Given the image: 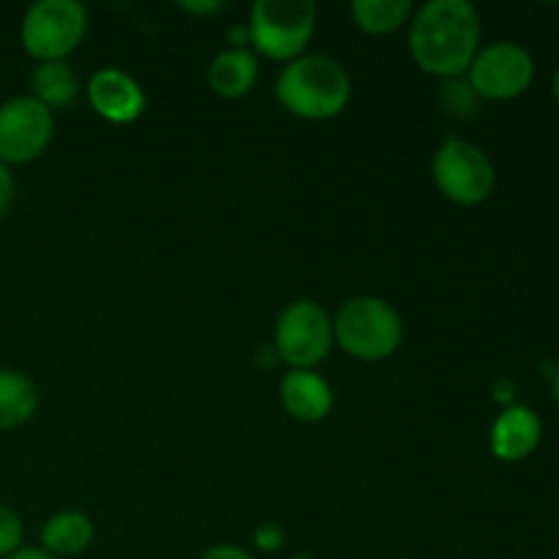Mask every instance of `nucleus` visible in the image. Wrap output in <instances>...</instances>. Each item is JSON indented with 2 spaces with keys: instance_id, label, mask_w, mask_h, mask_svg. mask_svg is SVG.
Wrapping results in <instances>:
<instances>
[{
  "instance_id": "13",
  "label": "nucleus",
  "mask_w": 559,
  "mask_h": 559,
  "mask_svg": "<svg viewBox=\"0 0 559 559\" xmlns=\"http://www.w3.org/2000/svg\"><path fill=\"white\" fill-rule=\"evenodd\" d=\"M260 76V63L251 49H224L207 66V85L222 98H243Z\"/></svg>"
},
{
  "instance_id": "12",
  "label": "nucleus",
  "mask_w": 559,
  "mask_h": 559,
  "mask_svg": "<svg viewBox=\"0 0 559 559\" xmlns=\"http://www.w3.org/2000/svg\"><path fill=\"white\" fill-rule=\"evenodd\" d=\"M284 409L300 424H320L333 409V388L325 377L311 369H293L282 377L278 388Z\"/></svg>"
},
{
  "instance_id": "9",
  "label": "nucleus",
  "mask_w": 559,
  "mask_h": 559,
  "mask_svg": "<svg viewBox=\"0 0 559 559\" xmlns=\"http://www.w3.org/2000/svg\"><path fill=\"white\" fill-rule=\"evenodd\" d=\"M55 118L33 96H16L0 104V164H31L49 147Z\"/></svg>"
},
{
  "instance_id": "10",
  "label": "nucleus",
  "mask_w": 559,
  "mask_h": 559,
  "mask_svg": "<svg viewBox=\"0 0 559 559\" xmlns=\"http://www.w3.org/2000/svg\"><path fill=\"white\" fill-rule=\"evenodd\" d=\"M87 102L98 118L115 126H129L145 112V93L140 82L118 69H102L87 82Z\"/></svg>"
},
{
  "instance_id": "4",
  "label": "nucleus",
  "mask_w": 559,
  "mask_h": 559,
  "mask_svg": "<svg viewBox=\"0 0 559 559\" xmlns=\"http://www.w3.org/2000/svg\"><path fill=\"white\" fill-rule=\"evenodd\" d=\"M251 47L271 60L293 63L317 31L314 0H257L249 11Z\"/></svg>"
},
{
  "instance_id": "21",
  "label": "nucleus",
  "mask_w": 559,
  "mask_h": 559,
  "mask_svg": "<svg viewBox=\"0 0 559 559\" xmlns=\"http://www.w3.org/2000/svg\"><path fill=\"white\" fill-rule=\"evenodd\" d=\"M200 559H257V557L251 555V551L240 549V546L218 544V546H211V549H207Z\"/></svg>"
},
{
  "instance_id": "5",
  "label": "nucleus",
  "mask_w": 559,
  "mask_h": 559,
  "mask_svg": "<svg viewBox=\"0 0 559 559\" xmlns=\"http://www.w3.org/2000/svg\"><path fill=\"white\" fill-rule=\"evenodd\" d=\"M87 33V9L76 0H38L22 16V47L38 63L66 60Z\"/></svg>"
},
{
  "instance_id": "19",
  "label": "nucleus",
  "mask_w": 559,
  "mask_h": 559,
  "mask_svg": "<svg viewBox=\"0 0 559 559\" xmlns=\"http://www.w3.org/2000/svg\"><path fill=\"white\" fill-rule=\"evenodd\" d=\"M254 546L260 551H278L284 546V530L273 522L260 524L254 530Z\"/></svg>"
},
{
  "instance_id": "25",
  "label": "nucleus",
  "mask_w": 559,
  "mask_h": 559,
  "mask_svg": "<svg viewBox=\"0 0 559 559\" xmlns=\"http://www.w3.org/2000/svg\"><path fill=\"white\" fill-rule=\"evenodd\" d=\"M551 396H555L557 407H559V369L551 374Z\"/></svg>"
},
{
  "instance_id": "24",
  "label": "nucleus",
  "mask_w": 559,
  "mask_h": 559,
  "mask_svg": "<svg viewBox=\"0 0 559 559\" xmlns=\"http://www.w3.org/2000/svg\"><path fill=\"white\" fill-rule=\"evenodd\" d=\"M5 559H55V557L47 555L41 546H22V549H16L14 555L5 557Z\"/></svg>"
},
{
  "instance_id": "18",
  "label": "nucleus",
  "mask_w": 559,
  "mask_h": 559,
  "mask_svg": "<svg viewBox=\"0 0 559 559\" xmlns=\"http://www.w3.org/2000/svg\"><path fill=\"white\" fill-rule=\"evenodd\" d=\"M22 535H25V527H22L20 513L0 502V559L22 549Z\"/></svg>"
},
{
  "instance_id": "6",
  "label": "nucleus",
  "mask_w": 559,
  "mask_h": 559,
  "mask_svg": "<svg viewBox=\"0 0 559 559\" xmlns=\"http://www.w3.org/2000/svg\"><path fill=\"white\" fill-rule=\"evenodd\" d=\"M333 347V320L317 300H293L284 306L273 331L276 358L289 369H314Z\"/></svg>"
},
{
  "instance_id": "7",
  "label": "nucleus",
  "mask_w": 559,
  "mask_h": 559,
  "mask_svg": "<svg viewBox=\"0 0 559 559\" xmlns=\"http://www.w3.org/2000/svg\"><path fill=\"white\" fill-rule=\"evenodd\" d=\"M431 175L437 189L464 207L486 202L497 186V169L489 153L467 140L442 142L431 162Z\"/></svg>"
},
{
  "instance_id": "28",
  "label": "nucleus",
  "mask_w": 559,
  "mask_h": 559,
  "mask_svg": "<svg viewBox=\"0 0 559 559\" xmlns=\"http://www.w3.org/2000/svg\"><path fill=\"white\" fill-rule=\"evenodd\" d=\"M399 559H409V557H399Z\"/></svg>"
},
{
  "instance_id": "16",
  "label": "nucleus",
  "mask_w": 559,
  "mask_h": 559,
  "mask_svg": "<svg viewBox=\"0 0 559 559\" xmlns=\"http://www.w3.org/2000/svg\"><path fill=\"white\" fill-rule=\"evenodd\" d=\"M31 91L33 98L52 112V109H66L76 102L80 82L66 60H55V63H38L33 69Z\"/></svg>"
},
{
  "instance_id": "27",
  "label": "nucleus",
  "mask_w": 559,
  "mask_h": 559,
  "mask_svg": "<svg viewBox=\"0 0 559 559\" xmlns=\"http://www.w3.org/2000/svg\"><path fill=\"white\" fill-rule=\"evenodd\" d=\"M293 559H314V557H311V555H295Z\"/></svg>"
},
{
  "instance_id": "2",
  "label": "nucleus",
  "mask_w": 559,
  "mask_h": 559,
  "mask_svg": "<svg viewBox=\"0 0 559 559\" xmlns=\"http://www.w3.org/2000/svg\"><path fill=\"white\" fill-rule=\"evenodd\" d=\"M353 82L331 55H300L284 66L276 80V98L287 112L304 120H331L349 104Z\"/></svg>"
},
{
  "instance_id": "14",
  "label": "nucleus",
  "mask_w": 559,
  "mask_h": 559,
  "mask_svg": "<svg viewBox=\"0 0 559 559\" xmlns=\"http://www.w3.org/2000/svg\"><path fill=\"white\" fill-rule=\"evenodd\" d=\"M96 527L80 511H60L49 516L41 527V549L55 559L76 557L91 549Z\"/></svg>"
},
{
  "instance_id": "17",
  "label": "nucleus",
  "mask_w": 559,
  "mask_h": 559,
  "mask_svg": "<svg viewBox=\"0 0 559 559\" xmlns=\"http://www.w3.org/2000/svg\"><path fill=\"white\" fill-rule=\"evenodd\" d=\"M413 16L409 0H355L353 20L366 36H388L396 33Z\"/></svg>"
},
{
  "instance_id": "23",
  "label": "nucleus",
  "mask_w": 559,
  "mask_h": 559,
  "mask_svg": "<svg viewBox=\"0 0 559 559\" xmlns=\"http://www.w3.org/2000/svg\"><path fill=\"white\" fill-rule=\"evenodd\" d=\"M495 402L502 404V409L513 407L516 404V385L511 380H500L495 385Z\"/></svg>"
},
{
  "instance_id": "15",
  "label": "nucleus",
  "mask_w": 559,
  "mask_h": 559,
  "mask_svg": "<svg viewBox=\"0 0 559 559\" xmlns=\"http://www.w3.org/2000/svg\"><path fill=\"white\" fill-rule=\"evenodd\" d=\"M38 409V388L25 371L0 369V431L25 426Z\"/></svg>"
},
{
  "instance_id": "1",
  "label": "nucleus",
  "mask_w": 559,
  "mask_h": 559,
  "mask_svg": "<svg viewBox=\"0 0 559 559\" xmlns=\"http://www.w3.org/2000/svg\"><path fill=\"white\" fill-rule=\"evenodd\" d=\"M407 41L420 71L459 80L480 49V16L467 0H429L413 14Z\"/></svg>"
},
{
  "instance_id": "20",
  "label": "nucleus",
  "mask_w": 559,
  "mask_h": 559,
  "mask_svg": "<svg viewBox=\"0 0 559 559\" xmlns=\"http://www.w3.org/2000/svg\"><path fill=\"white\" fill-rule=\"evenodd\" d=\"M14 194H16V183H14V175L5 164H0V218L11 211L14 205Z\"/></svg>"
},
{
  "instance_id": "11",
  "label": "nucleus",
  "mask_w": 559,
  "mask_h": 559,
  "mask_svg": "<svg viewBox=\"0 0 559 559\" xmlns=\"http://www.w3.org/2000/svg\"><path fill=\"white\" fill-rule=\"evenodd\" d=\"M540 440H544V420L527 404H513V407L502 409L489 431L491 453L506 464H516L533 456Z\"/></svg>"
},
{
  "instance_id": "22",
  "label": "nucleus",
  "mask_w": 559,
  "mask_h": 559,
  "mask_svg": "<svg viewBox=\"0 0 559 559\" xmlns=\"http://www.w3.org/2000/svg\"><path fill=\"white\" fill-rule=\"evenodd\" d=\"M180 9L191 16H213L218 14V11L227 9V3H224V0H205V3H194V0H191V3H180Z\"/></svg>"
},
{
  "instance_id": "8",
  "label": "nucleus",
  "mask_w": 559,
  "mask_h": 559,
  "mask_svg": "<svg viewBox=\"0 0 559 559\" xmlns=\"http://www.w3.org/2000/svg\"><path fill=\"white\" fill-rule=\"evenodd\" d=\"M533 80V55L516 41H495L480 47L467 69V85L486 102H513L530 91Z\"/></svg>"
},
{
  "instance_id": "3",
  "label": "nucleus",
  "mask_w": 559,
  "mask_h": 559,
  "mask_svg": "<svg viewBox=\"0 0 559 559\" xmlns=\"http://www.w3.org/2000/svg\"><path fill=\"white\" fill-rule=\"evenodd\" d=\"M402 338L404 322L399 311L374 295L347 300L333 320V342H338L344 353L366 364L391 358L402 347Z\"/></svg>"
},
{
  "instance_id": "26",
  "label": "nucleus",
  "mask_w": 559,
  "mask_h": 559,
  "mask_svg": "<svg viewBox=\"0 0 559 559\" xmlns=\"http://www.w3.org/2000/svg\"><path fill=\"white\" fill-rule=\"evenodd\" d=\"M551 96H555V102L559 104V69L555 71V76H551Z\"/></svg>"
}]
</instances>
